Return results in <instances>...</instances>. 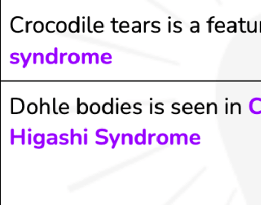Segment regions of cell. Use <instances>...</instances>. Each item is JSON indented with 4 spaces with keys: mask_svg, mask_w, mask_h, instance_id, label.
<instances>
[{
    "mask_svg": "<svg viewBox=\"0 0 261 205\" xmlns=\"http://www.w3.org/2000/svg\"><path fill=\"white\" fill-rule=\"evenodd\" d=\"M129 24L127 21H123L120 23V30L123 33H127L129 32Z\"/></svg>",
    "mask_w": 261,
    "mask_h": 205,
    "instance_id": "4fadbf2b",
    "label": "cell"
},
{
    "mask_svg": "<svg viewBox=\"0 0 261 205\" xmlns=\"http://www.w3.org/2000/svg\"><path fill=\"white\" fill-rule=\"evenodd\" d=\"M103 27H105V25H103L102 21H97V22L94 23V29L96 32H98L99 33L98 29H103Z\"/></svg>",
    "mask_w": 261,
    "mask_h": 205,
    "instance_id": "2e32d148",
    "label": "cell"
},
{
    "mask_svg": "<svg viewBox=\"0 0 261 205\" xmlns=\"http://www.w3.org/2000/svg\"><path fill=\"white\" fill-rule=\"evenodd\" d=\"M67 29V24L65 22V21H59V22H58L57 24H56V30L58 31L59 32H61V33H62V32H65V31H66Z\"/></svg>",
    "mask_w": 261,
    "mask_h": 205,
    "instance_id": "52a82bcc",
    "label": "cell"
},
{
    "mask_svg": "<svg viewBox=\"0 0 261 205\" xmlns=\"http://www.w3.org/2000/svg\"><path fill=\"white\" fill-rule=\"evenodd\" d=\"M20 55L22 56V60H23L24 61L23 67L24 68H25V67H27V64H28L29 61H30L32 53H29L27 58H25V55H24L23 53H20Z\"/></svg>",
    "mask_w": 261,
    "mask_h": 205,
    "instance_id": "9a60e30c",
    "label": "cell"
},
{
    "mask_svg": "<svg viewBox=\"0 0 261 205\" xmlns=\"http://www.w3.org/2000/svg\"><path fill=\"white\" fill-rule=\"evenodd\" d=\"M33 29H34L35 32H38V33H40L42 31L44 30V24L42 21H36L34 25H33Z\"/></svg>",
    "mask_w": 261,
    "mask_h": 205,
    "instance_id": "9c48e42d",
    "label": "cell"
},
{
    "mask_svg": "<svg viewBox=\"0 0 261 205\" xmlns=\"http://www.w3.org/2000/svg\"><path fill=\"white\" fill-rule=\"evenodd\" d=\"M85 21H83V30H82V32H85Z\"/></svg>",
    "mask_w": 261,
    "mask_h": 205,
    "instance_id": "4dcf8cb0",
    "label": "cell"
},
{
    "mask_svg": "<svg viewBox=\"0 0 261 205\" xmlns=\"http://www.w3.org/2000/svg\"><path fill=\"white\" fill-rule=\"evenodd\" d=\"M33 23V21H27V23H25V32L28 33L29 32V24H32Z\"/></svg>",
    "mask_w": 261,
    "mask_h": 205,
    "instance_id": "4316f807",
    "label": "cell"
},
{
    "mask_svg": "<svg viewBox=\"0 0 261 205\" xmlns=\"http://www.w3.org/2000/svg\"><path fill=\"white\" fill-rule=\"evenodd\" d=\"M97 52H94V53H82V56H86V55H88L89 56V64H91L92 63V56L93 55H97Z\"/></svg>",
    "mask_w": 261,
    "mask_h": 205,
    "instance_id": "44dd1931",
    "label": "cell"
},
{
    "mask_svg": "<svg viewBox=\"0 0 261 205\" xmlns=\"http://www.w3.org/2000/svg\"><path fill=\"white\" fill-rule=\"evenodd\" d=\"M66 55H68V53H67V52H65V53H62V52H61V53H60V63H61V64H63L64 57L66 56Z\"/></svg>",
    "mask_w": 261,
    "mask_h": 205,
    "instance_id": "603a6c76",
    "label": "cell"
},
{
    "mask_svg": "<svg viewBox=\"0 0 261 205\" xmlns=\"http://www.w3.org/2000/svg\"><path fill=\"white\" fill-rule=\"evenodd\" d=\"M132 31L134 32H141V24L140 21H137V25L134 24V27L132 28Z\"/></svg>",
    "mask_w": 261,
    "mask_h": 205,
    "instance_id": "e0dca14e",
    "label": "cell"
},
{
    "mask_svg": "<svg viewBox=\"0 0 261 205\" xmlns=\"http://www.w3.org/2000/svg\"><path fill=\"white\" fill-rule=\"evenodd\" d=\"M24 26H25V23H23V18L20 16L14 17L11 21V29L14 31L15 32H23Z\"/></svg>",
    "mask_w": 261,
    "mask_h": 205,
    "instance_id": "7a4b0ae2",
    "label": "cell"
},
{
    "mask_svg": "<svg viewBox=\"0 0 261 205\" xmlns=\"http://www.w3.org/2000/svg\"><path fill=\"white\" fill-rule=\"evenodd\" d=\"M90 110H91L93 114H97V113H100V104H97V102H94V104H91V107H90Z\"/></svg>",
    "mask_w": 261,
    "mask_h": 205,
    "instance_id": "ba28073f",
    "label": "cell"
},
{
    "mask_svg": "<svg viewBox=\"0 0 261 205\" xmlns=\"http://www.w3.org/2000/svg\"><path fill=\"white\" fill-rule=\"evenodd\" d=\"M79 61H80V57H79V54L75 53V52L70 54L69 56H68V61L71 64H77Z\"/></svg>",
    "mask_w": 261,
    "mask_h": 205,
    "instance_id": "8992f818",
    "label": "cell"
},
{
    "mask_svg": "<svg viewBox=\"0 0 261 205\" xmlns=\"http://www.w3.org/2000/svg\"><path fill=\"white\" fill-rule=\"evenodd\" d=\"M79 21H80V18L79 16L77 18V21H71L69 25H68V29H69L70 32L75 33V32H80V24H79Z\"/></svg>",
    "mask_w": 261,
    "mask_h": 205,
    "instance_id": "3957f363",
    "label": "cell"
},
{
    "mask_svg": "<svg viewBox=\"0 0 261 205\" xmlns=\"http://www.w3.org/2000/svg\"><path fill=\"white\" fill-rule=\"evenodd\" d=\"M134 107L135 110H138L139 113H141L142 110L140 108H138V107H137V105H136V104H134Z\"/></svg>",
    "mask_w": 261,
    "mask_h": 205,
    "instance_id": "f1b7e54d",
    "label": "cell"
},
{
    "mask_svg": "<svg viewBox=\"0 0 261 205\" xmlns=\"http://www.w3.org/2000/svg\"><path fill=\"white\" fill-rule=\"evenodd\" d=\"M56 24L55 21H48L46 24V30L48 31L50 33H53L56 31Z\"/></svg>",
    "mask_w": 261,
    "mask_h": 205,
    "instance_id": "7c38bea8",
    "label": "cell"
},
{
    "mask_svg": "<svg viewBox=\"0 0 261 205\" xmlns=\"http://www.w3.org/2000/svg\"><path fill=\"white\" fill-rule=\"evenodd\" d=\"M38 55H40L41 56V64H44V55L42 54V52H38V53H33V63L34 64H36V57Z\"/></svg>",
    "mask_w": 261,
    "mask_h": 205,
    "instance_id": "5bb4252c",
    "label": "cell"
},
{
    "mask_svg": "<svg viewBox=\"0 0 261 205\" xmlns=\"http://www.w3.org/2000/svg\"><path fill=\"white\" fill-rule=\"evenodd\" d=\"M116 106H117V113H118V102H117V104H116Z\"/></svg>",
    "mask_w": 261,
    "mask_h": 205,
    "instance_id": "d6a6232c",
    "label": "cell"
},
{
    "mask_svg": "<svg viewBox=\"0 0 261 205\" xmlns=\"http://www.w3.org/2000/svg\"><path fill=\"white\" fill-rule=\"evenodd\" d=\"M150 113H152V104H150Z\"/></svg>",
    "mask_w": 261,
    "mask_h": 205,
    "instance_id": "1f68e13d",
    "label": "cell"
},
{
    "mask_svg": "<svg viewBox=\"0 0 261 205\" xmlns=\"http://www.w3.org/2000/svg\"><path fill=\"white\" fill-rule=\"evenodd\" d=\"M55 64H57L58 63V48L56 47L55 48Z\"/></svg>",
    "mask_w": 261,
    "mask_h": 205,
    "instance_id": "cb8c5ba5",
    "label": "cell"
},
{
    "mask_svg": "<svg viewBox=\"0 0 261 205\" xmlns=\"http://www.w3.org/2000/svg\"><path fill=\"white\" fill-rule=\"evenodd\" d=\"M59 111L62 113V114H67L69 113V105L66 102H62L60 106H59Z\"/></svg>",
    "mask_w": 261,
    "mask_h": 205,
    "instance_id": "30bf717a",
    "label": "cell"
},
{
    "mask_svg": "<svg viewBox=\"0 0 261 205\" xmlns=\"http://www.w3.org/2000/svg\"><path fill=\"white\" fill-rule=\"evenodd\" d=\"M48 102H45V104H42V98H40V113L41 114H42V108H43V106L47 105L48 106V113L49 114L50 113V105H48Z\"/></svg>",
    "mask_w": 261,
    "mask_h": 205,
    "instance_id": "ffe728a7",
    "label": "cell"
},
{
    "mask_svg": "<svg viewBox=\"0 0 261 205\" xmlns=\"http://www.w3.org/2000/svg\"><path fill=\"white\" fill-rule=\"evenodd\" d=\"M111 58H112V56H108V57H105V54H103V55H102V56H101V61H102V62L103 63V64H111V61H105V60H111Z\"/></svg>",
    "mask_w": 261,
    "mask_h": 205,
    "instance_id": "ac0fdd59",
    "label": "cell"
},
{
    "mask_svg": "<svg viewBox=\"0 0 261 205\" xmlns=\"http://www.w3.org/2000/svg\"><path fill=\"white\" fill-rule=\"evenodd\" d=\"M53 112L55 114H58L57 112L56 111V98H53Z\"/></svg>",
    "mask_w": 261,
    "mask_h": 205,
    "instance_id": "484cf974",
    "label": "cell"
},
{
    "mask_svg": "<svg viewBox=\"0 0 261 205\" xmlns=\"http://www.w3.org/2000/svg\"><path fill=\"white\" fill-rule=\"evenodd\" d=\"M131 106L130 104H128V102H124V104H122L121 106V111L124 112L125 110H128L129 111H130Z\"/></svg>",
    "mask_w": 261,
    "mask_h": 205,
    "instance_id": "d6986e66",
    "label": "cell"
},
{
    "mask_svg": "<svg viewBox=\"0 0 261 205\" xmlns=\"http://www.w3.org/2000/svg\"><path fill=\"white\" fill-rule=\"evenodd\" d=\"M27 110H28L29 113L30 114H34L37 112L38 107L35 102H31V104H29L28 107H27Z\"/></svg>",
    "mask_w": 261,
    "mask_h": 205,
    "instance_id": "8fae6325",
    "label": "cell"
},
{
    "mask_svg": "<svg viewBox=\"0 0 261 205\" xmlns=\"http://www.w3.org/2000/svg\"><path fill=\"white\" fill-rule=\"evenodd\" d=\"M113 31H114V32H116V33H118L119 31H117V29H116V24L117 23H118V21H115V19L114 18H113Z\"/></svg>",
    "mask_w": 261,
    "mask_h": 205,
    "instance_id": "7402d4cb",
    "label": "cell"
},
{
    "mask_svg": "<svg viewBox=\"0 0 261 205\" xmlns=\"http://www.w3.org/2000/svg\"><path fill=\"white\" fill-rule=\"evenodd\" d=\"M88 110V104L85 102H82L80 104V98H77V113H82L85 114L87 113Z\"/></svg>",
    "mask_w": 261,
    "mask_h": 205,
    "instance_id": "277c9868",
    "label": "cell"
},
{
    "mask_svg": "<svg viewBox=\"0 0 261 205\" xmlns=\"http://www.w3.org/2000/svg\"><path fill=\"white\" fill-rule=\"evenodd\" d=\"M25 108V102L19 98L11 99V112L13 114L22 113Z\"/></svg>",
    "mask_w": 261,
    "mask_h": 205,
    "instance_id": "6da1fadb",
    "label": "cell"
},
{
    "mask_svg": "<svg viewBox=\"0 0 261 205\" xmlns=\"http://www.w3.org/2000/svg\"><path fill=\"white\" fill-rule=\"evenodd\" d=\"M148 23H149V21H145L144 22V32H146V24H148Z\"/></svg>",
    "mask_w": 261,
    "mask_h": 205,
    "instance_id": "f546056e",
    "label": "cell"
},
{
    "mask_svg": "<svg viewBox=\"0 0 261 205\" xmlns=\"http://www.w3.org/2000/svg\"><path fill=\"white\" fill-rule=\"evenodd\" d=\"M14 56H15L14 53L11 54V55H10V58H11L12 59L16 60V64H17L18 63H19V61H20V60H19V58H16V57H14Z\"/></svg>",
    "mask_w": 261,
    "mask_h": 205,
    "instance_id": "d4e9b609",
    "label": "cell"
},
{
    "mask_svg": "<svg viewBox=\"0 0 261 205\" xmlns=\"http://www.w3.org/2000/svg\"><path fill=\"white\" fill-rule=\"evenodd\" d=\"M88 32H89L90 33H92V30H91V29H90V22H91V21H90V20H91V18H90V17H88Z\"/></svg>",
    "mask_w": 261,
    "mask_h": 205,
    "instance_id": "83f0119b",
    "label": "cell"
},
{
    "mask_svg": "<svg viewBox=\"0 0 261 205\" xmlns=\"http://www.w3.org/2000/svg\"><path fill=\"white\" fill-rule=\"evenodd\" d=\"M113 104H114V99L111 98V102L109 104V102H105L103 106V111L105 112V113L106 114H110L113 113V110H114V107H113Z\"/></svg>",
    "mask_w": 261,
    "mask_h": 205,
    "instance_id": "5b68a950",
    "label": "cell"
}]
</instances>
